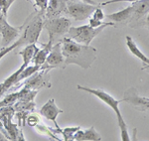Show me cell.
I'll return each mask as SVG.
<instances>
[{
  "label": "cell",
  "mask_w": 149,
  "mask_h": 141,
  "mask_svg": "<svg viewBox=\"0 0 149 141\" xmlns=\"http://www.w3.org/2000/svg\"><path fill=\"white\" fill-rule=\"evenodd\" d=\"M61 42L66 67L74 64L84 70H88L97 60V51L91 45L81 44L69 37H64Z\"/></svg>",
  "instance_id": "cell-1"
},
{
  "label": "cell",
  "mask_w": 149,
  "mask_h": 141,
  "mask_svg": "<svg viewBox=\"0 0 149 141\" xmlns=\"http://www.w3.org/2000/svg\"><path fill=\"white\" fill-rule=\"evenodd\" d=\"M77 88L79 90H84L86 92H88L91 94H93L95 97H97L98 99H100L103 103H105L107 106H109L112 110L114 111L115 115L117 118V122H118L119 129H120V136H121V140L122 141H129L130 140V136L128 133V128H127V124L124 121V118L122 116L120 109H119V103L122 101V99H114L112 95H110L109 92H104L102 90H97V88H86L84 85H77Z\"/></svg>",
  "instance_id": "cell-2"
},
{
  "label": "cell",
  "mask_w": 149,
  "mask_h": 141,
  "mask_svg": "<svg viewBox=\"0 0 149 141\" xmlns=\"http://www.w3.org/2000/svg\"><path fill=\"white\" fill-rule=\"evenodd\" d=\"M72 26L71 19L65 16H59L54 18H45L43 28L47 30L49 40L48 43L51 45L56 44L57 42L61 41L68 33L69 29Z\"/></svg>",
  "instance_id": "cell-3"
},
{
  "label": "cell",
  "mask_w": 149,
  "mask_h": 141,
  "mask_svg": "<svg viewBox=\"0 0 149 141\" xmlns=\"http://www.w3.org/2000/svg\"><path fill=\"white\" fill-rule=\"evenodd\" d=\"M115 24L113 22H107L104 25L100 26L97 28H93L92 26H90L88 24L86 25H81L78 26V27H73L71 26V28L69 29L68 33H67V37L73 39L74 41L81 43L84 45H91V43L97 36L102 33L103 30L107 27L109 26H114Z\"/></svg>",
  "instance_id": "cell-4"
},
{
  "label": "cell",
  "mask_w": 149,
  "mask_h": 141,
  "mask_svg": "<svg viewBox=\"0 0 149 141\" xmlns=\"http://www.w3.org/2000/svg\"><path fill=\"white\" fill-rule=\"evenodd\" d=\"M97 6L98 5L86 3L81 0H67L66 15L72 17L76 21H83L92 16Z\"/></svg>",
  "instance_id": "cell-5"
},
{
  "label": "cell",
  "mask_w": 149,
  "mask_h": 141,
  "mask_svg": "<svg viewBox=\"0 0 149 141\" xmlns=\"http://www.w3.org/2000/svg\"><path fill=\"white\" fill-rule=\"evenodd\" d=\"M65 57L62 52V42L59 41L54 44L48 55L46 62L41 67V70H49L52 69H65Z\"/></svg>",
  "instance_id": "cell-6"
},
{
  "label": "cell",
  "mask_w": 149,
  "mask_h": 141,
  "mask_svg": "<svg viewBox=\"0 0 149 141\" xmlns=\"http://www.w3.org/2000/svg\"><path fill=\"white\" fill-rule=\"evenodd\" d=\"M49 70H40L30 78H26L25 83H23V88L32 90H39L42 88H50V74Z\"/></svg>",
  "instance_id": "cell-7"
},
{
  "label": "cell",
  "mask_w": 149,
  "mask_h": 141,
  "mask_svg": "<svg viewBox=\"0 0 149 141\" xmlns=\"http://www.w3.org/2000/svg\"><path fill=\"white\" fill-rule=\"evenodd\" d=\"M22 31V25L19 27H13L8 23L7 19H4L0 23V35L2 37L1 47H7L13 44L19 38Z\"/></svg>",
  "instance_id": "cell-8"
},
{
  "label": "cell",
  "mask_w": 149,
  "mask_h": 141,
  "mask_svg": "<svg viewBox=\"0 0 149 141\" xmlns=\"http://www.w3.org/2000/svg\"><path fill=\"white\" fill-rule=\"evenodd\" d=\"M122 101L128 102L133 107L140 111H148L149 112V99L144 97H140L138 94L136 88H130L124 92V97Z\"/></svg>",
  "instance_id": "cell-9"
},
{
  "label": "cell",
  "mask_w": 149,
  "mask_h": 141,
  "mask_svg": "<svg viewBox=\"0 0 149 141\" xmlns=\"http://www.w3.org/2000/svg\"><path fill=\"white\" fill-rule=\"evenodd\" d=\"M63 112L64 111L62 110V109H60L59 107H58L54 99L48 100L40 109V114L43 117L46 118L47 120H51L54 122V124L56 125V130L61 128L57 123V118H58V116L61 113H63Z\"/></svg>",
  "instance_id": "cell-10"
},
{
  "label": "cell",
  "mask_w": 149,
  "mask_h": 141,
  "mask_svg": "<svg viewBox=\"0 0 149 141\" xmlns=\"http://www.w3.org/2000/svg\"><path fill=\"white\" fill-rule=\"evenodd\" d=\"M133 7V12L130 20L128 21L130 24H138L145 17L149 12V0H138V1L131 3Z\"/></svg>",
  "instance_id": "cell-11"
},
{
  "label": "cell",
  "mask_w": 149,
  "mask_h": 141,
  "mask_svg": "<svg viewBox=\"0 0 149 141\" xmlns=\"http://www.w3.org/2000/svg\"><path fill=\"white\" fill-rule=\"evenodd\" d=\"M67 0H49L45 11V18H54L66 14Z\"/></svg>",
  "instance_id": "cell-12"
},
{
  "label": "cell",
  "mask_w": 149,
  "mask_h": 141,
  "mask_svg": "<svg viewBox=\"0 0 149 141\" xmlns=\"http://www.w3.org/2000/svg\"><path fill=\"white\" fill-rule=\"evenodd\" d=\"M38 50H39V48L37 47L36 43H32V44L26 45L25 48H24L22 51H20L18 53L23 59V64L19 67V68L23 70V69L26 68L28 65H30V64L32 63V60L35 57L36 53L38 52Z\"/></svg>",
  "instance_id": "cell-13"
},
{
  "label": "cell",
  "mask_w": 149,
  "mask_h": 141,
  "mask_svg": "<svg viewBox=\"0 0 149 141\" xmlns=\"http://www.w3.org/2000/svg\"><path fill=\"white\" fill-rule=\"evenodd\" d=\"M132 12H133V7L132 5L127 6L126 8L122 9L120 11L114 12L111 14H107L105 15V18H109L111 20V22L115 23H123L126 21H129L132 16Z\"/></svg>",
  "instance_id": "cell-14"
},
{
  "label": "cell",
  "mask_w": 149,
  "mask_h": 141,
  "mask_svg": "<svg viewBox=\"0 0 149 141\" xmlns=\"http://www.w3.org/2000/svg\"><path fill=\"white\" fill-rule=\"evenodd\" d=\"M125 40H126V46L128 48V50L130 51V53L135 56L136 58H138L140 60L141 62L144 64V65H147L149 63V58L146 57L142 52L140 51V49L138 48V46L136 45L135 41L130 37V36H126L125 37Z\"/></svg>",
  "instance_id": "cell-15"
},
{
  "label": "cell",
  "mask_w": 149,
  "mask_h": 141,
  "mask_svg": "<svg viewBox=\"0 0 149 141\" xmlns=\"http://www.w3.org/2000/svg\"><path fill=\"white\" fill-rule=\"evenodd\" d=\"M53 45H51L50 43H47V44H43L42 48L38 50V52L36 53L35 57L32 60V64L37 66L42 67L44 65V63L46 62V59L49 55L50 51H51V48Z\"/></svg>",
  "instance_id": "cell-16"
},
{
  "label": "cell",
  "mask_w": 149,
  "mask_h": 141,
  "mask_svg": "<svg viewBox=\"0 0 149 141\" xmlns=\"http://www.w3.org/2000/svg\"><path fill=\"white\" fill-rule=\"evenodd\" d=\"M24 45L26 46V45H27V42H26L25 38L20 34L19 38L13 43V44L9 45V46H7V47H2L1 49H0V61H1V60L3 59L7 54H9L10 52H12L15 49H17V48H19V47L24 46Z\"/></svg>",
  "instance_id": "cell-17"
},
{
  "label": "cell",
  "mask_w": 149,
  "mask_h": 141,
  "mask_svg": "<svg viewBox=\"0 0 149 141\" xmlns=\"http://www.w3.org/2000/svg\"><path fill=\"white\" fill-rule=\"evenodd\" d=\"M41 70V67L40 66H37V65H28L26 68H24L22 71H21V73L19 74L18 76V80L17 82L20 83L21 81L23 80H26V78H30L32 75H34L35 73H37L38 71Z\"/></svg>",
  "instance_id": "cell-18"
},
{
  "label": "cell",
  "mask_w": 149,
  "mask_h": 141,
  "mask_svg": "<svg viewBox=\"0 0 149 141\" xmlns=\"http://www.w3.org/2000/svg\"><path fill=\"white\" fill-rule=\"evenodd\" d=\"M102 138L100 133L95 130V128L92 126L86 130H84L81 141H102Z\"/></svg>",
  "instance_id": "cell-19"
},
{
  "label": "cell",
  "mask_w": 149,
  "mask_h": 141,
  "mask_svg": "<svg viewBox=\"0 0 149 141\" xmlns=\"http://www.w3.org/2000/svg\"><path fill=\"white\" fill-rule=\"evenodd\" d=\"M81 128V126H72V127H65L63 129H58L56 130V132L62 133V135L64 136V140L65 141H70L74 139V135L79 129Z\"/></svg>",
  "instance_id": "cell-20"
},
{
  "label": "cell",
  "mask_w": 149,
  "mask_h": 141,
  "mask_svg": "<svg viewBox=\"0 0 149 141\" xmlns=\"http://www.w3.org/2000/svg\"><path fill=\"white\" fill-rule=\"evenodd\" d=\"M14 1H16V0H0V10L2 11V13L6 17H7V14H8L9 8L14 3Z\"/></svg>",
  "instance_id": "cell-21"
},
{
  "label": "cell",
  "mask_w": 149,
  "mask_h": 141,
  "mask_svg": "<svg viewBox=\"0 0 149 141\" xmlns=\"http://www.w3.org/2000/svg\"><path fill=\"white\" fill-rule=\"evenodd\" d=\"M91 17L97 19V20L102 21L103 19L105 18V15H104V13H103L102 9L100 8V7L97 6V8H95V11L93 12V14H92V16H91Z\"/></svg>",
  "instance_id": "cell-22"
},
{
  "label": "cell",
  "mask_w": 149,
  "mask_h": 141,
  "mask_svg": "<svg viewBox=\"0 0 149 141\" xmlns=\"http://www.w3.org/2000/svg\"><path fill=\"white\" fill-rule=\"evenodd\" d=\"M48 1H49V0H34L35 6H37L38 8H39V11L42 12L43 14H45V11H46V9H47Z\"/></svg>",
  "instance_id": "cell-23"
},
{
  "label": "cell",
  "mask_w": 149,
  "mask_h": 141,
  "mask_svg": "<svg viewBox=\"0 0 149 141\" xmlns=\"http://www.w3.org/2000/svg\"><path fill=\"white\" fill-rule=\"evenodd\" d=\"M26 120H27L28 125H29V126H31V127H35V126L40 122V119L38 118V116H37V115H35V114H32V115H29L28 117L26 118Z\"/></svg>",
  "instance_id": "cell-24"
},
{
  "label": "cell",
  "mask_w": 149,
  "mask_h": 141,
  "mask_svg": "<svg viewBox=\"0 0 149 141\" xmlns=\"http://www.w3.org/2000/svg\"><path fill=\"white\" fill-rule=\"evenodd\" d=\"M107 22H102V21H100V20H97V19L93 18V17H90L88 18V25L92 26L93 28H97V27H100V26L104 25Z\"/></svg>",
  "instance_id": "cell-25"
},
{
  "label": "cell",
  "mask_w": 149,
  "mask_h": 141,
  "mask_svg": "<svg viewBox=\"0 0 149 141\" xmlns=\"http://www.w3.org/2000/svg\"><path fill=\"white\" fill-rule=\"evenodd\" d=\"M6 92H7V90H5V88L3 87V85H2V83H0V97H3Z\"/></svg>",
  "instance_id": "cell-26"
},
{
  "label": "cell",
  "mask_w": 149,
  "mask_h": 141,
  "mask_svg": "<svg viewBox=\"0 0 149 141\" xmlns=\"http://www.w3.org/2000/svg\"><path fill=\"white\" fill-rule=\"evenodd\" d=\"M145 25H146V27L147 28H149V12L147 13V15L145 16Z\"/></svg>",
  "instance_id": "cell-27"
},
{
  "label": "cell",
  "mask_w": 149,
  "mask_h": 141,
  "mask_svg": "<svg viewBox=\"0 0 149 141\" xmlns=\"http://www.w3.org/2000/svg\"><path fill=\"white\" fill-rule=\"evenodd\" d=\"M4 19H6V16L4 15L3 13H2V11H1V10H0V23H1L2 21L4 20Z\"/></svg>",
  "instance_id": "cell-28"
},
{
  "label": "cell",
  "mask_w": 149,
  "mask_h": 141,
  "mask_svg": "<svg viewBox=\"0 0 149 141\" xmlns=\"http://www.w3.org/2000/svg\"><path fill=\"white\" fill-rule=\"evenodd\" d=\"M0 140H1V141H2V140H8V139L6 138V136L4 135L3 133L1 132V131H0Z\"/></svg>",
  "instance_id": "cell-29"
},
{
  "label": "cell",
  "mask_w": 149,
  "mask_h": 141,
  "mask_svg": "<svg viewBox=\"0 0 149 141\" xmlns=\"http://www.w3.org/2000/svg\"><path fill=\"white\" fill-rule=\"evenodd\" d=\"M142 70H146L149 73V67H147V66H144V67H142Z\"/></svg>",
  "instance_id": "cell-30"
},
{
  "label": "cell",
  "mask_w": 149,
  "mask_h": 141,
  "mask_svg": "<svg viewBox=\"0 0 149 141\" xmlns=\"http://www.w3.org/2000/svg\"><path fill=\"white\" fill-rule=\"evenodd\" d=\"M145 66H147V67H149V63L147 64V65H145Z\"/></svg>",
  "instance_id": "cell-31"
}]
</instances>
